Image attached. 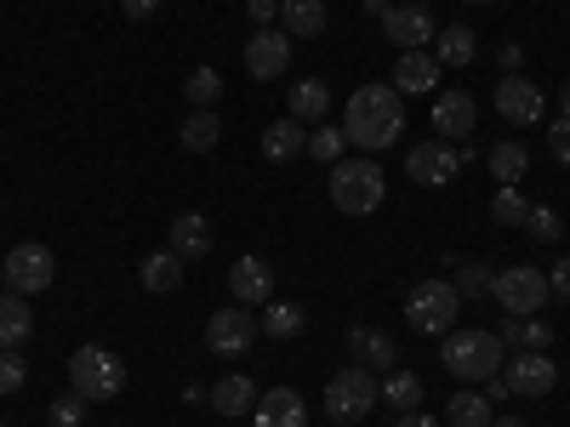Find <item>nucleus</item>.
<instances>
[{"mask_svg": "<svg viewBox=\"0 0 570 427\" xmlns=\"http://www.w3.org/2000/svg\"><path fill=\"white\" fill-rule=\"evenodd\" d=\"M285 69H292V34H285L279 23L274 29H257L246 40V75L252 80H279Z\"/></svg>", "mask_w": 570, "mask_h": 427, "instance_id": "12", "label": "nucleus"}, {"mask_svg": "<svg viewBox=\"0 0 570 427\" xmlns=\"http://www.w3.org/2000/svg\"><path fill=\"white\" fill-rule=\"evenodd\" d=\"M491 217H497V222H508V228H519V222L531 217V200L519 195V188H497V200H491Z\"/></svg>", "mask_w": 570, "mask_h": 427, "instance_id": "36", "label": "nucleus"}, {"mask_svg": "<svg viewBox=\"0 0 570 427\" xmlns=\"http://www.w3.org/2000/svg\"><path fill=\"white\" fill-rule=\"evenodd\" d=\"M183 257L177 251H155V257H142V268H137V285L142 291H155V297H166V291H177L183 285Z\"/></svg>", "mask_w": 570, "mask_h": 427, "instance_id": "27", "label": "nucleus"}, {"mask_svg": "<svg viewBox=\"0 0 570 427\" xmlns=\"http://www.w3.org/2000/svg\"><path fill=\"white\" fill-rule=\"evenodd\" d=\"M383 195H389V182L376 171V160H337L331 166V206L343 217H371L383 206Z\"/></svg>", "mask_w": 570, "mask_h": 427, "instance_id": "4", "label": "nucleus"}, {"mask_svg": "<svg viewBox=\"0 0 570 427\" xmlns=\"http://www.w3.org/2000/svg\"><path fill=\"white\" fill-rule=\"evenodd\" d=\"M440 359H445V370L456 376V383L485 388L491 376H502V365H508V342L497 337V330H451Z\"/></svg>", "mask_w": 570, "mask_h": 427, "instance_id": "2", "label": "nucleus"}, {"mask_svg": "<svg viewBox=\"0 0 570 427\" xmlns=\"http://www.w3.org/2000/svg\"><path fill=\"white\" fill-rule=\"evenodd\" d=\"M491 427H525V421H519V416H497Z\"/></svg>", "mask_w": 570, "mask_h": 427, "instance_id": "51", "label": "nucleus"}, {"mask_svg": "<svg viewBox=\"0 0 570 427\" xmlns=\"http://www.w3.org/2000/svg\"><path fill=\"white\" fill-rule=\"evenodd\" d=\"M383 34L400 46V52H428L440 34V23L428 18V7H389L383 12Z\"/></svg>", "mask_w": 570, "mask_h": 427, "instance_id": "14", "label": "nucleus"}, {"mask_svg": "<svg viewBox=\"0 0 570 427\" xmlns=\"http://www.w3.org/2000/svg\"><path fill=\"white\" fill-rule=\"evenodd\" d=\"M86 410H91V405L69 388V399H58V405H52V427H86Z\"/></svg>", "mask_w": 570, "mask_h": 427, "instance_id": "40", "label": "nucleus"}, {"mask_svg": "<svg viewBox=\"0 0 570 427\" xmlns=\"http://www.w3.org/2000/svg\"><path fill=\"white\" fill-rule=\"evenodd\" d=\"M445 421H451V427H491L497 410H491V399H485L480 388H462V394L445 405Z\"/></svg>", "mask_w": 570, "mask_h": 427, "instance_id": "30", "label": "nucleus"}, {"mask_svg": "<svg viewBox=\"0 0 570 427\" xmlns=\"http://www.w3.org/2000/svg\"><path fill=\"white\" fill-rule=\"evenodd\" d=\"M285 109H292V120H303V126H320L331 115V86L325 80H297L292 91H285Z\"/></svg>", "mask_w": 570, "mask_h": 427, "instance_id": "23", "label": "nucleus"}, {"mask_svg": "<svg viewBox=\"0 0 570 427\" xmlns=\"http://www.w3.org/2000/svg\"><path fill=\"white\" fill-rule=\"evenodd\" d=\"M166 251H177L183 262H200V257L212 251V222H206L200 211L171 217V246H166Z\"/></svg>", "mask_w": 570, "mask_h": 427, "instance_id": "20", "label": "nucleus"}, {"mask_svg": "<svg viewBox=\"0 0 570 427\" xmlns=\"http://www.w3.org/2000/svg\"><path fill=\"white\" fill-rule=\"evenodd\" d=\"M383 405H389V410H422V376H411V370H389Z\"/></svg>", "mask_w": 570, "mask_h": 427, "instance_id": "33", "label": "nucleus"}, {"mask_svg": "<svg viewBox=\"0 0 570 427\" xmlns=\"http://www.w3.org/2000/svg\"><path fill=\"white\" fill-rule=\"evenodd\" d=\"M177 137H183V149H188V155H206V149H217L223 120H217L212 109H195V115L183 120V131H177Z\"/></svg>", "mask_w": 570, "mask_h": 427, "instance_id": "31", "label": "nucleus"}, {"mask_svg": "<svg viewBox=\"0 0 570 427\" xmlns=\"http://www.w3.org/2000/svg\"><path fill=\"white\" fill-rule=\"evenodd\" d=\"M389 86L400 91V98H422V91L440 86V58H434V52H400Z\"/></svg>", "mask_w": 570, "mask_h": 427, "instance_id": "18", "label": "nucleus"}, {"mask_svg": "<svg viewBox=\"0 0 570 427\" xmlns=\"http://www.w3.org/2000/svg\"><path fill=\"white\" fill-rule=\"evenodd\" d=\"M405 171H411V182L416 188H445L456 171H462V149L456 142H416V149L405 155Z\"/></svg>", "mask_w": 570, "mask_h": 427, "instance_id": "10", "label": "nucleus"}, {"mask_svg": "<svg viewBox=\"0 0 570 427\" xmlns=\"http://www.w3.org/2000/svg\"><path fill=\"white\" fill-rule=\"evenodd\" d=\"M491 177L502 182V188H519V177H525L531 171V149H525V142H519V137H502V142H491Z\"/></svg>", "mask_w": 570, "mask_h": 427, "instance_id": "26", "label": "nucleus"}, {"mask_svg": "<svg viewBox=\"0 0 570 427\" xmlns=\"http://www.w3.org/2000/svg\"><path fill=\"white\" fill-rule=\"evenodd\" d=\"M0 427H7V421H0Z\"/></svg>", "mask_w": 570, "mask_h": 427, "instance_id": "54", "label": "nucleus"}, {"mask_svg": "<svg viewBox=\"0 0 570 427\" xmlns=\"http://www.w3.org/2000/svg\"><path fill=\"white\" fill-rule=\"evenodd\" d=\"M303 325H308V314H303L297 302H263V319H257V330H268L274 342H285V337H297Z\"/></svg>", "mask_w": 570, "mask_h": 427, "instance_id": "32", "label": "nucleus"}, {"mask_svg": "<svg viewBox=\"0 0 570 427\" xmlns=\"http://www.w3.org/2000/svg\"><path fill=\"white\" fill-rule=\"evenodd\" d=\"M279 29L292 40L325 34V0H279Z\"/></svg>", "mask_w": 570, "mask_h": 427, "instance_id": "25", "label": "nucleus"}, {"mask_svg": "<svg viewBox=\"0 0 570 427\" xmlns=\"http://www.w3.org/2000/svg\"><path fill=\"white\" fill-rule=\"evenodd\" d=\"M183 91H188V103H195V109H212L223 98V75L217 69H195V75L183 80Z\"/></svg>", "mask_w": 570, "mask_h": 427, "instance_id": "35", "label": "nucleus"}, {"mask_svg": "<svg viewBox=\"0 0 570 427\" xmlns=\"http://www.w3.org/2000/svg\"><path fill=\"white\" fill-rule=\"evenodd\" d=\"M23 383H29L23 354H18V348H0V394H18Z\"/></svg>", "mask_w": 570, "mask_h": 427, "instance_id": "38", "label": "nucleus"}, {"mask_svg": "<svg viewBox=\"0 0 570 427\" xmlns=\"http://www.w3.org/2000/svg\"><path fill=\"white\" fill-rule=\"evenodd\" d=\"M548 155L559 160V166H570V120L559 115V126H548Z\"/></svg>", "mask_w": 570, "mask_h": 427, "instance_id": "41", "label": "nucleus"}, {"mask_svg": "<svg viewBox=\"0 0 570 427\" xmlns=\"http://www.w3.org/2000/svg\"><path fill=\"white\" fill-rule=\"evenodd\" d=\"M491 297H497V308L502 314H513V319H531V314H542L548 308V274L542 268H531V262H508L497 279H491Z\"/></svg>", "mask_w": 570, "mask_h": 427, "instance_id": "7", "label": "nucleus"}, {"mask_svg": "<svg viewBox=\"0 0 570 427\" xmlns=\"http://www.w3.org/2000/svg\"><path fill=\"white\" fill-rule=\"evenodd\" d=\"M257 342V319H252V308H217L212 319H206V348L217 354V359H234V354H246Z\"/></svg>", "mask_w": 570, "mask_h": 427, "instance_id": "9", "label": "nucleus"}, {"mask_svg": "<svg viewBox=\"0 0 570 427\" xmlns=\"http://www.w3.org/2000/svg\"><path fill=\"white\" fill-rule=\"evenodd\" d=\"M0 279H7V274H0Z\"/></svg>", "mask_w": 570, "mask_h": 427, "instance_id": "55", "label": "nucleus"}, {"mask_svg": "<svg viewBox=\"0 0 570 427\" xmlns=\"http://www.w3.org/2000/svg\"><path fill=\"white\" fill-rule=\"evenodd\" d=\"M456 314H462V291L451 279H422L416 291L405 297V319H411L416 337H451Z\"/></svg>", "mask_w": 570, "mask_h": 427, "instance_id": "5", "label": "nucleus"}, {"mask_svg": "<svg viewBox=\"0 0 570 427\" xmlns=\"http://www.w3.org/2000/svg\"><path fill=\"white\" fill-rule=\"evenodd\" d=\"M502 383H508L519 399H542V394L559 388V365H553L548 354H513V359L502 365Z\"/></svg>", "mask_w": 570, "mask_h": 427, "instance_id": "13", "label": "nucleus"}, {"mask_svg": "<svg viewBox=\"0 0 570 427\" xmlns=\"http://www.w3.org/2000/svg\"><path fill=\"white\" fill-rule=\"evenodd\" d=\"M548 291H553L559 302H570V257H559V262H553V274H548Z\"/></svg>", "mask_w": 570, "mask_h": 427, "instance_id": "43", "label": "nucleus"}, {"mask_svg": "<svg viewBox=\"0 0 570 427\" xmlns=\"http://www.w3.org/2000/svg\"><path fill=\"white\" fill-rule=\"evenodd\" d=\"M376 405H383V388H376V376L365 370V365H348V370H337L325 383V416L331 421H365Z\"/></svg>", "mask_w": 570, "mask_h": 427, "instance_id": "6", "label": "nucleus"}, {"mask_svg": "<svg viewBox=\"0 0 570 427\" xmlns=\"http://www.w3.org/2000/svg\"><path fill=\"white\" fill-rule=\"evenodd\" d=\"M69 388L86 399V405H109L126 394V365L120 354H109L104 342H86L69 354Z\"/></svg>", "mask_w": 570, "mask_h": 427, "instance_id": "3", "label": "nucleus"}, {"mask_svg": "<svg viewBox=\"0 0 570 427\" xmlns=\"http://www.w3.org/2000/svg\"><path fill=\"white\" fill-rule=\"evenodd\" d=\"M0 274H7V285H12L18 297H40L46 285L58 279V257L46 251L40 240H23V246H12L7 262H0Z\"/></svg>", "mask_w": 570, "mask_h": 427, "instance_id": "8", "label": "nucleus"}, {"mask_svg": "<svg viewBox=\"0 0 570 427\" xmlns=\"http://www.w3.org/2000/svg\"><path fill=\"white\" fill-rule=\"evenodd\" d=\"M525 228H531V240H542V246H553V240H559V211H548V206H531V217H525Z\"/></svg>", "mask_w": 570, "mask_h": 427, "instance_id": "39", "label": "nucleus"}, {"mask_svg": "<svg viewBox=\"0 0 570 427\" xmlns=\"http://www.w3.org/2000/svg\"><path fill=\"white\" fill-rule=\"evenodd\" d=\"M497 115H502L508 126H537V120L548 115L542 86H537V80H525V75H508V80H497Z\"/></svg>", "mask_w": 570, "mask_h": 427, "instance_id": "11", "label": "nucleus"}, {"mask_svg": "<svg viewBox=\"0 0 570 427\" xmlns=\"http://www.w3.org/2000/svg\"><path fill=\"white\" fill-rule=\"evenodd\" d=\"M559 115H564V120H570V80H564V86H559Z\"/></svg>", "mask_w": 570, "mask_h": 427, "instance_id": "49", "label": "nucleus"}, {"mask_svg": "<svg viewBox=\"0 0 570 427\" xmlns=\"http://www.w3.org/2000/svg\"><path fill=\"white\" fill-rule=\"evenodd\" d=\"M497 58H502V69H508V75H519V69H525V46H519V40H508Z\"/></svg>", "mask_w": 570, "mask_h": 427, "instance_id": "45", "label": "nucleus"}, {"mask_svg": "<svg viewBox=\"0 0 570 427\" xmlns=\"http://www.w3.org/2000/svg\"><path fill=\"white\" fill-rule=\"evenodd\" d=\"M228 291H234V302H240V308L274 302V268L263 257H240V262L228 268Z\"/></svg>", "mask_w": 570, "mask_h": 427, "instance_id": "16", "label": "nucleus"}, {"mask_svg": "<svg viewBox=\"0 0 570 427\" xmlns=\"http://www.w3.org/2000/svg\"><path fill=\"white\" fill-rule=\"evenodd\" d=\"M183 399H188V405H206V399H212V388H200V383H188V388H183Z\"/></svg>", "mask_w": 570, "mask_h": 427, "instance_id": "48", "label": "nucleus"}, {"mask_svg": "<svg viewBox=\"0 0 570 427\" xmlns=\"http://www.w3.org/2000/svg\"><path fill=\"white\" fill-rule=\"evenodd\" d=\"M217 416H246L252 405H257V383L240 370V376H223V383L212 388V399H206Z\"/></svg>", "mask_w": 570, "mask_h": 427, "instance_id": "28", "label": "nucleus"}, {"mask_svg": "<svg viewBox=\"0 0 570 427\" xmlns=\"http://www.w3.org/2000/svg\"><path fill=\"white\" fill-rule=\"evenodd\" d=\"M473 126H480V109H473V98L456 86V91H440L434 98V131H440V142H462L473 137Z\"/></svg>", "mask_w": 570, "mask_h": 427, "instance_id": "15", "label": "nucleus"}, {"mask_svg": "<svg viewBox=\"0 0 570 427\" xmlns=\"http://www.w3.org/2000/svg\"><path fill=\"white\" fill-rule=\"evenodd\" d=\"M394 427H440V421L428 416V410H400V416H394Z\"/></svg>", "mask_w": 570, "mask_h": 427, "instance_id": "46", "label": "nucleus"}, {"mask_svg": "<svg viewBox=\"0 0 570 427\" xmlns=\"http://www.w3.org/2000/svg\"><path fill=\"white\" fill-rule=\"evenodd\" d=\"M343 142H348L343 126H314V131H308V155H314L320 166H337V160H343Z\"/></svg>", "mask_w": 570, "mask_h": 427, "instance_id": "34", "label": "nucleus"}, {"mask_svg": "<svg viewBox=\"0 0 570 427\" xmlns=\"http://www.w3.org/2000/svg\"><path fill=\"white\" fill-rule=\"evenodd\" d=\"M462 7H491V0H462Z\"/></svg>", "mask_w": 570, "mask_h": 427, "instance_id": "52", "label": "nucleus"}, {"mask_svg": "<svg viewBox=\"0 0 570 427\" xmlns=\"http://www.w3.org/2000/svg\"><path fill=\"white\" fill-rule=\"evenodd\" d=\"M491 279H497V274H491L485 262H456V279H451V285H456L462 302H468V297H485V291H491Z\"/></svg>", "mask_w": 570, "mask_h": 427, "instance_id": "37", "label": "nucleus"}, {"mask_svg": "<svg viewBox=\"0 0 570 427\" xmlns=\"http://www.w3.org/2000/svg\"><path fill=\"white\" fill-rule=\"evenodd\" d=\"M400 131H405V103H400L394 86L376 80V86H360L354 98H348V109H343V137L354 142V149H365V155L394 149Z\"/></svg>", "mask_w": 570, "mask_h": 427, "instance_id": "1", "label": "nucleus"}, {"mask_svg": "<svg viewBox=\"0 0 570 427\" xmlns=\"http://www.w3.org/2000/svg\"><path fill=\"white\" fill-rule=\"evenodd\" d=\"M411 7H428V0H411Z\"/></svg>", "mask_w": 570, "mask_h": 427, "instance_id": "53", "label": "nucleus"}, {"mask_svg": "<svg viewBox=\"0 0 570 427\" xmlns=\"http://www.w3.org/2000/svg\"><path fill=\"white\" fill-rule=\"evenodd\" d=\"M365 12H371V18H383V12H389V0H365Z\"/></svg>", "mask_w": 570, "mask_h": 427, "instance_id": "50", "label": "nucleus"}, {"mask_svg": "<svg viewBox=\"0 0 570 427\" xmlns=\"http://www.w3.org/2000/svg\"><path fill=\"white\" fill-rule=\"evenodd\" d=\"M348 354H354V365H365V370H394V359H400V348H394L389 330H371V325H354V330H348Z\"/></svg>", "mask_w": 570, "mask_h": 427, "instance_id": "19", "label": "nucleus"}, {"mask_svg": "<svg viewBox=\"0 0 570 427\" xmlns=\"http://www.w3.org/2000/svg\"><path fill=\"white\" fill-rule=\"evenodd\" d=\"M497 337L508 342V354H548V348H553V325L537 319V314H531V319H513V314H508Z\"/></svg>", "mask_w": 570, "mask_h": 427, "instance_id": "21", "label": "nucleus"}, {"mask_svg": "<svg viewBox=\"0 0 570 427\" xmlns=\"http://www.w3.org/2000/svg\"><path fill=\"white\" fill-rule=\"evenodd\" d=\"M252 427H308V405L297 388H274V394H257L252 405Z\"/></svg>", "mask_w": 570, "mask_h": 427, "instance_id": "17", "label": "nucleus"}, {"mask_svg": "<svg viewBox=\"0 0 570 427\" xmlns=\"http://www.w3.org/2000/svg\"><path fill=\"white\" fill-rule=\"evenodd\" d=\"M485 399H491V405H497V399H513V388L502 383V376H491V383H485Z\"/></svg>", "mask_w": 570, "mask_h": 427, "instance_id": "47", "label": "nucleus"}, {"mask_svg": "<svg viewBox=\"0 0 570 427\" xmlns=\"http://www.w3.org/2000/svg\"><path fill=\"white\" fill-rule=\"evenodd\" d=\"M120 12H126L131 23H149V18L160 12V0H120Z\"/></svg>", "mask_w": 570, "mask_h": 427, "instance_id": "44", "label": "nucleus"}, {"mask_svg": "<svg viewBox=\"0 0 570 427\" xmlns=\"http://www.w3.org/2000/svg\"><path fill=\"white\" fill-rule=\"evenodd\" d=\"M297 155H308V126H303V120H274V126H263V160L285 166V160H297Z\"/></svg>", "mask_w": 570, "mask_h": 427, "instance_id": "22", "label": "nucleus"}, {"mask_svg": "<svg viewBox=\"0 0 570 427\" xmlns=\"http://www.w3.org/2000/svg\"><path fill=\"white\" fill-rule=\"evenodd\" d=\"M35 337V308L18 291H0V348H23Z\"/></svg>", "mask_w": 570, "mask_h": 427, "instance_id": "24", "label": "nucleus"}, {"mask_svg": "<svg viewBox=\"0 0 570 427\" xmlns=\"http://www.w3.org/2000/svg\"><path fill=\"white\" fill-rule=\"evenodd\" d=\"M246 12H252L257 29H274L279 23V0H246Z\"/></svg>", "mask_w": 570, "mask_h": 427, "instance_id": "42", "label": "nucleus"}, {"mask_svg": "<svg viewBox=\"0 0 570 427\" xmlns=\"http://www.w3.org/2000/svg\"><path fill=\"white\" fill-rule=\"evenodd\" d=\"M473 52H480V40H473L468 23H451V29L434 34V58H440V69H468Z\"/></svg>", "mask_w": 570, "mask_h": 427, "instance_id": "29", "label": "nucleus"}]
</instances>
